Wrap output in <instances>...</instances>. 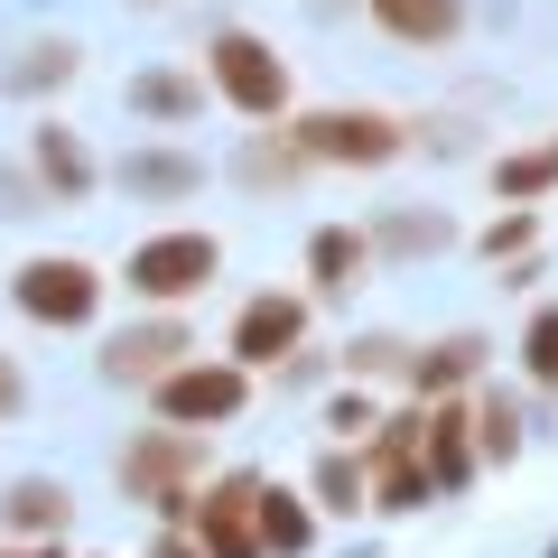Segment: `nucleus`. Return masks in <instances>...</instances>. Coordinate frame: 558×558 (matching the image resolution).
<instances>
[{
    "mask_svg": "<svg viewBox=\"0 0 558 558\" xmlns=\"http://www.w3.org/2000/svg\"><path fill=\"white\" fill-rule=\"evenodd\" d=\"M196 475H205V438H196V428H149V438L121 447V484H131V502H159L168 521L196 512V494H186Z\"/></svg>",
    "mask_w": 558,
    "mask_h": 558,
    "instance_id": "1",
    "label": "nucleus"
},
{
    "mask_svg": "<svg viewBox=\"0 0 558 558\" xmlns=\"http://www.w3.org/2000/svg\"><path fill=\"white\" fill-rule=\"evenodd\" d=\"M149 391H159L168 428H215V418H233L242 400H252V373H242V363H178V373L149 381Z\"/></svg>",
    "mask_w": 558,
    "mask_h": 558,
    "instance_id": "2",
    "label": "nucleus"
},
{
    "mask_svg": "<svg viewBox=\"0 0 558 558\" xmlns=\"http://www.w3.org/2000/svg\"><path fill=\"white\" fill-rule=\"evenodd\" d=\"M205 75H215V84H223V102H233V112H252V121H270L279 102H289V65H279L260 38H242V28H223V38H215Z\"/></svg>",
    "mask_w": 558,
    "mask_h": 558,
    "instance_id": "3",
    "label": "nucleus"
},
{
    "mask_svg": "<svg viewBox=\"0 0 558 558\" xmlns=\"http://www.w3.org/2000/svg\"><path fill=\"white\" fill-rule=\"evenodd\" d=\"M223 270V252H215V233H159V242H140L131 252V289L140 299H196L205 279Z\"/></svg>",
    "mask_w": 558,
    "mask_h": 558,
    "instance_id": "4",
    "label": "nucleus"
},
{
    "mask_svg": "<svg viewBox=\"0 0 558 558\" xmlns=\"http://www.w3.org/2000/svg\"><path fill=\"white\" fill-rule=\"evenodd\" d=\"M196 549L205 558H270L260 549V484L223 475L215 494H196Z\"/></svg>",
    "mask_w": 558,
    "mask_h": 558,
    "instance_id": "5",
    "label": "nucleus"
},
{
    "mask_svg": "<svg viewBox=\"0 0 558 558\" xmlns=\"http://www.w3.org/2000/svg\"><path fill=\"white\" fill-rule=\"evenodd\" d=\"M289 140H299L307 159H344V168L400 159V121H381V112H307Z\"/></svg>",
    "mask_w": 558,
    "mask_h": 558,
    "instance_id": "6",
    "label": "nucleus"
},
{
    "mask_svg": "<svg viewBox=\"0 0 558 558\" xmlns=\"http://www.w3.org/2000/svg\"><path fill=\"white\" fill-rule=\"evenodd\" d=\"M20 307L38 326H84L102 307V279L84 270V260H28L20 270Z\"/></svg>",
    "mask_w": 558,
    "mask_h": 558,
    "instance_id": "7",
    "label": "nucleus"
},
{
    "mask_svg": "<svg viewBox=\"0 0 558 558\" xmlns=\"http://www.w3.org/2000/svg\"><path fill=\"white\" fill-rule=\"evenodd\" d=\"M299 336H307V307L299 299H252L233 317V363H242V373H252V363H279Z\"/></svg>",
    "mask_w": 558,
    "mask_h": 558,
    "instance_id": "8",
    "label": "nucleus"
},
{
    "mask_svg": "<svg viewBox=\"0 0 558 558\" xmlns=\"http://www.w3.org/2000/svg\"><path fill=\"white\" fill-rule=\"evenodd\" d=\"M178 354H186V326H131V336L102 344V373L112 381H168Z\"/></svg>",
    "mask_w": 558,
    "mask_h": 558,
    "instance_id": "9",
    "label": "nucleus"
},
{
    "mask_svg": "<svg viewBox=\"0 0 558 558\" xmlns=\"http://www.w3.org/2000/svg\"><path fill=\"white\" fill-rule=\"evenodd\" d=\"M465 465H475V410L465 400H438L428 410V484H465Z\"/></svg>",
    "mask_w": 558,
    "mask_h": 558,
    "instance_id": "10",
    "label": "nucleus"
},
{
    "mask_svg": "<svg viewBox=\"0 0 558 558\" xmlns=\"http://www.w3.org/2000/svg\"><path fill=\"white\" fill-rule=\"evenodd\" d=\"M373 20L391 28L400 47H447L465 20V0H373Z\"/></svg>",
    "mask_w": 558,
    "mask_h": 558,
    "instance_id": "11",
    "label": "nucleus"
},
{
    "mask_svg": "<svg viewBox=\"0 0 558 558\" xmlns=\"http://www.w3.org/2000/svg\"><path fill=\"white\" fill-rule=\"evenodd\" d=\"M363 260H373V242H363V233H344V223H326V233L307 242V279H317V289H354V279H363Z\"/></svg>",
    "mask_w": 558,
    "mask_h": 558,
    "instance_id": "12",
    "label": "nucleus"
},
{
    "mask_svg": "<svg viewBox=\"0 0 558 558\" xmlns=\"http://www.w3.org/2000/svg\"><path fill=\"white\" fill-rule=\"evenodd\" d=\"M38 178L57 186L65 205H75L84 186H94V159H84V149H75V131H57V121H47V131H38Z\"/></svg>",
    "mask_w": 558,
    "mask_h": 558,
    "instance_id": "13",
    "label": "nucleus"
},
{
    "mask_svg": "<svg viewBox=\"0 0 558 558\" xmlns=\"http://www.w3.org/2000/svg\"><path fill=\"white\" fill-rule=\"evenodd\" d=\"M307 531H317V521H307V502H299V494H270V484H260V549L299 558V549H307Z\"/></svg>",
    "mask_w": 558,
    "mask_h": 558,
    "instance_id": "14",
    "label": "nucleus"
},
{
    "mask_svg": "<svg viewBox=\"0 0 558 558\" xmlns=\"http://www.w3.org/2000/svg\"><path fill=\"white\" fill-rule=\"evenodd\" d=\"M0 512H10V531H65V521H75V502H65V484H20Z\"/></svg>",
    "mask_w": 558,
    "mask_h": 558,
    "instance_id": "15",
    "label": "nucleus"
},
{
    "mask_svg": "<svg viewBox=\"0 0 558 558\" xmlns=\"http://www.w3.org/2000/svg\"><path fill=\"white\" fill-rule=\"evenodd\" d=\"M373 475H381V512H418V502L438 494L428 484V457H373Z\"/></svg>",
    "mask_w": 558,
    "mask_h": 558,
    "instance_id": "16",
    "label": "nucleus"
},
{
    "mask_svg": "<svg viewBox=\"0 0 558 558\" xmlns=\"http://www.w3.org/2000/svg\"><path fill=\"white\" fill-rule=\"evenodd\" d=\"M475 363H484V344H475V336H457V344H438V354H418L410 373H418V391H447V381H465Z\"/></svg>",
    "mask_w": 558,
    "mask_h": 558,
    "instance_id": "17",
    "label": "nucleus"
},
{
    "mask_svg": "<svg viewBox=\"0 0 558 558\" xmlns=\"http://www.w3.org/2000/svg\"><path fill=\"white\" fill-rule=\"evenodd\" d=\"M502 196H549V186H558V140H549V149H531V159H502Z\"/></svg>",
    "mask_w": 558,
    "mask_h": 558,
    "instance_id": "18",
    "label": "nucleus"
},
{
    "mask_svg": "<svg viewBox=\"0 0 558 558\" xmlns=\"http://www.w3.org/2000/svg\"><path fill=\"white\" fill-rule=\"evenodd\" d=\"M521 363H531V381H549L558 391V307H539L531 336H521Z\"/></svg>",
    "mask_w": 558,
    "mask_h": 558,
    "instance_id": "19",
    "label": "nucleus"
},
{
    "mask_svg": "<svg viewBox=\"0 0 558 558\" xmlns=\"http://www.w3.org/2000/svg\"><path fill=\"white\" fill-rule=\"evenodd\" d=\"M512 447H521V418L502 400H475V457H512Z\"/></svg>",
    "mask_w": 558,
    "mask_h": 558,
    "instance_id": "20",
    "label": "nucleus"
},
{
    "mask_svg": "<svg viewBox=\"0 0 558 558\" xmlns=\"http://www.w3.org/2000/svg\"><path fill=\"white\" fill-rule=\"evenodd\" d=\"M317 502H326V512H354V502H363V465L354 457H326L317 465Z\"/></svg>",
    "mask_w": 558,
    "mask_h": 558,
    "instance_id": "21",
    "label": "nucleus"
},
{
    "mask_svg": "<svg viewBox=\"0 0 558 558\" xmlns=\"http://www.w3.org/2000/svg\"><path fill=\"white\" fill-rule=\"evenodd\" d=\"M65 75H75V47H28V65H20V75H10V84H20V94H38V84H65Z\"/></svg>",
    "mask_w": 558,
    "mask_h": 558,
    "instance_id": "22",
    "label": "nucleus"
},
{
    "mask_svg": "<svg viewBox=\"0 0 558 558\" xmlns=\"http://www.w3.org/2000/svg\"><path fill=\"white\" fill-rule=\"evenodd\" d=\"M242 168H252V178L270 186V178H299V168H307V149H299V140H260V149H252Z\"/></svg>",
    "mask_w": 558,
    "mask_h": 558,
    "instance_id": "23",
    "label": "nucleus"
},
{
    "mask_svg": "<svg viewBox=\"0 0 558 558\" xmlns=\"http://www.w3.org/2000/svg\"><path fill=\"white\" fill-rule=\"evenodd\" d=\"M140 102H149V112H196V84H178V75H149V84H140Z\"/></svg>",
    "mask_w": 558,
    "mask_h": 558,
    "instance_id": "24",
    "label": "nucleus"
},
{
    "mask_svg": "<svg viewBox=\"0 0 558 558\" xmlns=\"http://www.w3.org/2000/svg\"><path fill=\"white\" fill-rule=\"evenodd\" d=\"M186 178H196L186 159H131V186H186Z\"/></svg>",
    "mask_w": 558,
    "mask_h": 558,
    "instance_id": "25",
    "label": "nucleus"
},
{
    "mask_svg": "<svg viewBox=\"0 0 558 558\" xmlns=\"http://www.w3.org/2000/svg\"><path fill=\"white\" fill-rule=\"evenodd\" d=\"M521 242H531V215H502V223H494V233H484V252H494V260H502V252H521Z\"/></svg>",
    "mask_w": 558,
    "mask_h": 558,
    "instance_id": "26",
    "label": "nucleus"
},
{
    "mask_svg": "<svg viewBox=\"0 0 558 558\" xmlns=\"http://www.w3.org/2000/svg\"><path fill=\"white\" fill-rule=\"evenodd\" d=\"M149 558H205V549H196V539H186V531H168V539H159V549H149Z\"/></svg>",
    "mask_w": 558,
    "mask_h": 558,
    "instance_id": "27",
    "label": "nucleus"
},
{
    "mask_svg": "<svg viewBox=\"0 0 558 558\" xmlns=\"http://www.w3.org/2000/svg\"><path fill=\"white\" fill-rule=\"evenodd\" d=\"M20 410V373H10V354H0V418Z\"/></svg>",
    "mask_w": 558,
    "mask_h": 558,
    "instance_id": "28",
    "label": "nucleus"
},
{
    "mask_svg": "<svg viewBox=\"0 0 558 558\" xmlns=\"http://www.w3.org/2000/svg\"><path fill=\"white\" fill-rule=\"evenodd\" d=\"M28 558H57V549H28Z\"/></svg>",
    "mask_w": 558,
    "mask_h": 558,
    "instance_id": "29",
    "label": "nucleus"
}]
</instances>
